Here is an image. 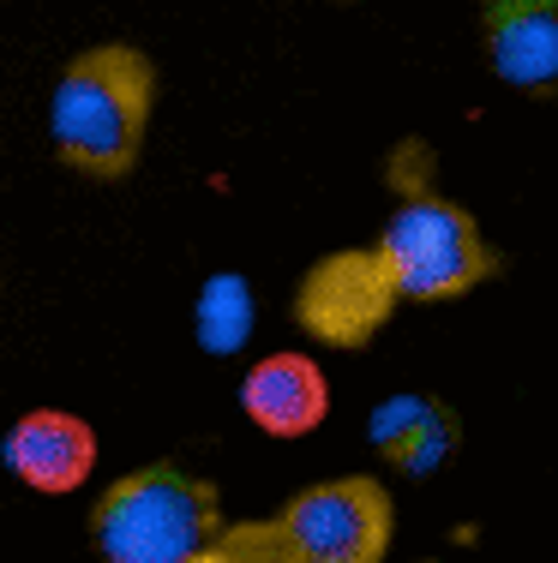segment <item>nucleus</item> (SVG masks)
Wrapping results in <instances>:
<instances>
[{"mask_svg": "<svg viewBox=\"0 0 558 563\" xmlns=\"http://www.w3.org/2000/svg\"><path fill=\"white\" fill-rule=\"evenodd\" d=\"M241 413L264 438H307L330 420V378L313 354L283 347L247 366L241 378Z\"/></svg>", "mask_w": 558, "mask_h": 563, "instance_id": "obj_8", "label": "nucleus"}, {"mask_svg": "<svg viewBox=\"0 0 558 563\" xmlns=\"http://www.w3.org/2000/svg\"><path fill=\"white\" fill-rule=\"evenodd\" d=\"M259 330V288L241 271H210L193 300V336L210 360H234Z\"/></svg>", "mask_w": 558, "mask_h": 563, "instance_id": "obj_10", "label": "nucleus"}, {"mask_svg": "<svg viewBox=\"0 0 558 563\" xmlns=\"http://www.w3.org/2000/svg\"><path fill=\"white\" fill-rule=\"evenodd\" d=\"M396 540V504L384 479H313L276 516L222 521L205 563H384Z\"/></svg>", "mask_w": 558, "mask_h": 563, "instance_id": "obj_3", "label": "nucleus"}, {"mask_svg": "<svg viewBox=\"0 0 558 563\" xmlns=\"http://www.w3.org/2000/svg\"><path fill=\"white\" fill-rule=\"evenodd\" d=\"M222 521L217 479L180 462H144L97 492L90 545L102 563H205Z\"/></svg>", "mask_w": 558, "mask_h": 563, "instance_id": "obj_4", "label": "nucleus"}, {"mask_svg": "<svg viewBox=\"0 0 558 563\" xmlns=\"http://www.w3.org/2000/svg\"><path fill=\"white\" fill-rule=\"evenodd\" d=\"M366 438H372V450H379L384 467H396L403 479H427L457 455L462 420H457V408H450L445 396L396 390L366 413Z\"/></svg>", "mask_w": 558, "mask_h": 563, "instance_id": "obj_9", "label": "nucleus"}, {"mask_svg": "<svg viewBox=\"0 0 558 563\" xmlns=\"http://www.w3.org/2000/svg\"><path fill=\"white\" fill-rule=\"evenodd\" d=\"M493 78L523 97L558 90V0H481Z\"/></svg>", "mask_w": 558, "mask_h": 563, "instance_id": "obj_7", "label": "nucleus"}, {"mask_svg": "<svg viewBox=\"0 0 558 563\" xmlns=\"http://www.w3.org/2000/svg\"><path fill=\"white\" fill-rule=\"evenodd\" d=\"M391 217L372 234L379 258L391 264L403 306H450L462 294H474L481 282L499 276V252L481 234L469 205H457L450 192L433 186V151L427 144H396L391 156Z\"/></svg>", "mask_w": 558, "mask_h": 563, "instance_id": "obj_1", "label": "nucleus"}, {"mask_svg": "<svg viewBox=\"0 0 558 563\" xmlns=\"http://www.w3.org/2000/svg\"><path fill=\"white\" fill-rule=\"evenodd\" d=\"M97 426L78 420L66 408H31L7 426L0 438V462L36 498H73L97 474Z\"/></svg>", "mask_w": 558, "mask_h": 563, "instance_id": "obj_6", "label": "nucleus"}, {"mask_svg": "<svg viewBox=\"0 0 558 563\" xmlns=\"http://www.w3.org/2000/svg\"><path fill=\"white\" fill-rule=\"evenodd\" d=\"M396 312H403V294L372 240L325 252L295 288V330L318 347H342V354L366 347Z\"/></svg>", "mask_w": 558, "mask_h": 563, "instance_id": "obj_5", "label": "nucleus"}, {"mask_svg": "<svg viewBox=\"0 0 558 563\" xmlns=\"http://www.w3.org/2000/svg\"><path fill=\"white\" fill-rule=\"evenodd\" d=\"M156 109V60L132 43L78 48L48 90L55 163L85 180H127L144 156Z\"/></svg>", "mask_w": 558, "mask_h": 563, "instance_id": "obj_2", "label": "nucleus"}, {"mask_svg": "<svg viewBox=\"0 0 558 563\" xmlns=\"http://www.w3.org/2000/svg\"><path fill=\"white\" fill-rule=\"evenodd\" d=\"M420 563H438V558H420Z\"/></svg>", "mask_w": 558, "mask_h": 563, "instance_id": "obj_11", "label": "nucleus"}]
</instances>
